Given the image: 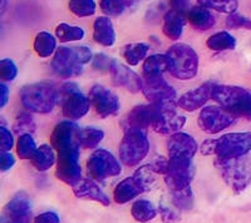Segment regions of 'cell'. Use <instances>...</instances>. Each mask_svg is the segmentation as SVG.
Here are the masks:
<instances>
[{"mask_svg":"<svg viewBox=\"0 0 251 223\" xmlns=\"http://www.w3.org/2000/svg\"><path fill=\"white\" fill-rule=\"evenodd\" d=\"M185 15L183 13L170 10L163 17V33L169 39L178 40L183 33Z\"/></svg>","mask_w":251,"mask_h":223,"instance_id":"d4e9b609","label":"cell"},{"mask_svg":"<svg viewBox=\"0 0 251 223\" xmlns=\"http://www.w3.org/2000/svg\"><path fill=\"white\" fill-rule=\"evenodd\" d=\"M143 78H160L169 72V60L166 54H154L147 57L142 67Z\"/></svg>","mask_w":251,"mask_h":223,"instance_id":"484cf974","label":"cell"},{"mask_svg":"<svg viewBox=\"0 0 251 223\" xmlns=\"http://www.w3.org/2000/svg\"><path fill=\"white\" fill-rule=\"evenodd\" d=\"M9 94H10V92H9L8 86H6L5 83L0 84V108L1 109H3L4 107L6 106V103H8Z\"/></svg>","mask_w":251,"mask_h":223,"instance_id":"816d5d0a","label":"cell"},{"mask_svg":"<svg viewBox=\"0 0 251 223\" xmlns=\"http://www.w3.org/2000/svg\"><path fill=\"white\" fill-rule=\"evenodd\" d=\"M215 84L216 83L214 82H206L197 88L188 90L177 100V106L186 112H195L197 109H201L212 98Z\"/></svg>","mask_w":251,"mask_h":223,"instance_id":"e0dca14e","label":"cell"},{"mask_svg":"<svg viewBox=\"0 0 251 223\" xmlns=\"http://www.w3.org/2000/svg\"><path fill=\"white\" fill-rule=\"evenodd\" d=\"M236 117L220 106H208L201 109L197 124L208 134H216L230 128L235 123Z\"/></svg>","mask_w":251,"mask_h":223,"instance_id":"8fae6325","label":"cell"},{"mask_svg":"<svg viewBox=\"0 0 251 223\" xmlns=\"http://www.w3.org/2000/svg\"><path fill=\"white\" fill-rule=\"evenodd\" d=\"M80 129L77 124L71 120L60 122L54 127L50 135V143L53 148L59 152L68 151V149L80 147L78 142V134Z\"/></svg>","mask_w":251,"mask_h":223,"instance_id":"2e32d148","label":"cell"},{"mask_svg":"<svg viewBox=\"0 0 251 223\" xmlns=\"http://www.w3.org/2000/svg\"><path fill=\"white\" fill-rule=\"evenodd\" d=\"M80 147L59 152L57 159L55 176L68 186H75L82 179V167L79 164Z\"/></svg>","mask_w":251,"mask_h":223,"instance_id":"4fadbf2b","label":"cell"},{"mask_svg":"<svg viewBox=\"0 0 251 223\" xmlns=\"http://www.w3.org/2000/svg\"><path fill=\"white\" fill-rule=\"evenodd\" d=\"M217 139H206L201 144V153L205 156L216 155Z\"/></svg>","mask_w":251,"mask_h":223,"instance_id":"681fc988","label":"cell"},{"mask_svg":"<svg viewBox=\"0 0 251 223\" xmlns=\"http://www.w3.org/2000/svg\"><path fill=\"white\" fill-rule=\"evenodd\" d=\"M0 223H34L33 202L25 192H18L4 206Z\"/></svg>","mask_w":251,"mask_h":223,"instance_id":"9c48e42d","label":"cell"},{"mask_svg":"<svg viewBox=\"0 0 251 223\" xmlns=\"http://www.w3.org/2000/svg\"><path fill=\"white\" fill-rule=\"evenodd\" d=\"M58 102L62 107L63 114L69 120H77L83 118L89 112L91 102L89 98L83 94L79 87L75 83H64L59 89Z\"/></svg>","mask_w":251,"mask_h":223,"instance_id":"52a82bcc","label":"cell"},{"mask_svg":"<svg viewBox=\"0 0 251 223\" xmlns=\"http://www.w3.org/2000/svg\"><path fill=\"white\" fill-rule=\"evenodd\" d=\"M143 192L146 191L142 184L138 182L137 178L132 176V177H127L121 180L120 183L116 186L113 191V200L116 203L126 204L138 197Z\"/></svg>","mask_w":251,"mask_h":223,"instance_id":"7402d4cb","label":"cell"},{"mask_svg":"<svg viewBox=\"0 0 251 223\" xmlns=\"http://www.w3.org/2000/svg\"><path fill=\"white\" fill-rule=\"evenodd\" d=\"M206 45L214 52H224V50H232L236 46V39L228 32H219L208 37Z\"/></svg>","mask_w":251,"mask_h":223,"instance_id":"f546056e","label":"cell"},{"mask_svg":"<svg viewBox=\"0 0 251 223\" xmlns=\"http://www.w3.org/2000/svg\"><path fill=\"white\" fill-rule=\"evenodd\" d=\"M170 195H171L174 206L180 211H190L194 206V193H192L191 187L186 189H178V191H171Z\"/></svg>","mask_w":251,"mask_h":223,"instance_id":"8d00e7d4","label":"cell"},{"mask_svg":"<svg viewBox=\"0 0 251 223\" xmlns=\"http://www.w3.org/2000/svg\"><path fill=\"white\" fill-rule=\"evenodd\" d=\"M186 117L175 111V107H165L154 120L151 128L158 134H175L182 131Z\"/></svg>","mask_w":251,"mask_h":223,"instance_id":"ac0fdd59","label":"cell"},{"mask_svg":"<svg viewBox=\"0 0 251 223\" xmlns=\"http://www.w3.org/2000/svg\"><path fill=\"white\" fill-rule=\"evenodd\" d=\"M6 4H8V0H1V12L3 13L6 8Z\"/></svg>","mask_w":251,"mask_h":223,"instance_id":"db71d44e","label":"cell"},{"mask_svg":"<svg viewBox=\"0 0 251 223\" xmlns=\"http://www.w3.org/2000/svg\"><path fill=\"white\" fill-rule=\"evenodd\" d=\"M13 131L18 135L34 134L35 131H37V124H35L33 115L29 112H20L17 118H15Z\"/></svg>","mask_w":251,"mask_h":223,"instance_id":"d6a6232c","label":"cell"},{"mask_svg":"<svg viewBox=\"0 0 251 223\" xmlns=\"http://www.w3.org/2000/svg\"><path fill=\"white\" fill-rule=\"evenodd\" d=\"M93 39L103 46H112L116 43V32L111 19L98 17L93 24Z\"/></svg>","mask_w":251,"mask_h":223,"instance_id":"603a6c76","label":"cell"},{"mask_svg":"<svg viewBox=\"0 0 251 223\" xmlns=\"http://www.w3.org/2000/svg\"><path fill=\"white\" fill-rule=\"evenodd\" d=\"M24 108L37 114H48L54 109L59 99V90L48 82L26 84L19 90Z\"/></svg>","mask_w":251,"mask_h":223,"instance_id":"7a4b0ae2","label":"cell"},{"mask_svg":"<svg viewBox=\"0 0 251 223\" xmlns=\"http://www.w3.org/2000/svg\"><path fill=\"white\" fill-rule=\"evenodd\" d=\"M104 138V132L98 128L80 129L78 134V142L82 148H96Z\"/></svg>","mask_w":251,"mask_h":223,"instance_id":"1f68e13d","label":"cell"},{"mask_svg":"<svg viewBox=\"0 0 251 223\" xmlns=\"http://www.w3.org/2000/svg\"><path fill=\"white\" fill-rule=\"evenodd\" d=\"M157 213H158V209L149 200H137L132 204L131 215L137 222H150L156 218Z\"/></svg>","mask_w":251,"mask_h":223,"instance_id":"f1b7e54d","label":"cell"},{"mask_svg":"<svg viewBox=\"0 0 251 223\" xmlns=\"http://www.w3.org/2000/svg\"><path fill=\"white\" fill-rule=\"evenodd\" d=\"M38 147L31 134L19 135L17 140V155L20 159H29L35 155Z\"/></svg>","mask_w":251,"mask_h":223,"instance_id":"e575fe53","label":"cell"},{"mask_svg":"<svg viewBox=\"0 0 251 223\" xmlns=\"http://www.w3.org/2000/svg\"><path fill=\"white\" fill-rule=\"evenodd\" d=\"M109 72H111V77L114 86L126 89V90H128L131 93L141 92L142 78L137 73L133 72L131 68L114 60L113 66H112Z\"/></svg>","mask_w":251,"mask_h":223,"instance_id":"d6986e66","label":"cell"},{"mask_svg":"<svg viewBox=\"0 0 251 223\" xmlns=\"http://www.w3.org/2000/svg\"><path fill=\"white\" fill-rule=\"evenodd\" d=\"M150 152V140L146 131L128 129L125 131V135L120 144V160L127 167L140 164Z\"/></svg>","mask_w":251,"mask_h":223,"instance_id":"8992f818","label":"cell"},{"mask_svg":"<svg viewBox=\"0 0 251 223\" xmlns=\"http://www.w3.org/2000/svg\"><path fill=\"white\" fill-rule=\"evenodd\" d=\"M165 106L160 104H141V106L134 107L129 112L127 117L123 119V129L128 131V129H141L146 131L149 127H152L154 120L160 115Z\"/></svg>","mask_w":251,"mask_h":223,"instance_id":"9a60e30c","label":"cell"},{"mask_svg":"<svg viewBox=\"0 0 251 223\" xmlns=\"http://www.w3.org/2000/svg\"><path fill=\"white\" fill-rule=\"evenodd\" d=\"M201 6H205L211 10H216L225 14H235L239 6L237 0H197Z\"/></svg>","mask_w":251,"mask_h":223,"instance_id":"d590c367","label":"cell"},{"mask_svg":"<svg viewBox=\"0 0 251 223\" xmlns=\"http://www.w3.org/2000/svg\"><path fill=\"white\" fill-rule=\"evenodd\" d=\"M151 167L156 172V175H162L165 177L169 171V159H166L165 157H157L152 160Z\"/></svg>","mask_w":251,"mask_h":223,"instance_id":"7dc6e473","label":"cell"},{"mask_svg":"<svg viewBox=\"0 0 251 223\" xmlns=\"http://www.w3.org/2000/svg\"><path fill=\"white\" fill-rule=\"evenodd\" d=\"M102 12L109 17H118L125 12V4L121 0H100Z\"/></svg>","mask_w":251,"mask_h":223,"instance_id":"60d3db41","label":"cell"},{"mask_svg":"<svg viewBox=\"0 0 251 223\" xmlns=\"http://www.w3.org/2000/svg\"><path fill=\"white\" fill-rule=\"evenodd\" d=\"M158 212H160L161 218L165 223H180L181 222V216L177 213L176 211L171 209V207L161 202L158 206Z\"/></svg>","mask_w":251,"mask_h":223,"instance_id":"7bdbcfd3","label":"cell"},{"mask_svg":"<svg viewBox=\"0 0 251 223\" xmlns=\"http://www.w3.org/2000/svg\"><path fill=\"white\" fill-rule=\"evenodd\" d=\"M18 68L12 59L0 60V79L3 82H12L17 78Z\"/></svg>","mask_w":251,"mask_h":223,"instance_id":"ab89813d","label":"cell"},{"mask_svg":"<svg viewBox=\"0 0 251 223\" xmlns=\"http://www.w3.org/2000/svg\"><path fill=\"white\" fill-rule=\"evenodd\" d=\"M197 149H199V146L195 138L183 132L170 135L167 140V151H169L170 157L194 158Z\"/></svg>","mask_w":251,"mask_h":223,"instance_id":"ffe728a7","label":"cell"},{"mask_svg":"<svg viewBox=\"0 0 251 223\" xmlns=\"http://www.w3.org/2000/svg\"><path fill=\"white\" fill-rule=\"evenodd\" d=\"M30 162L39 172H46L50 169L51 167L54 166L55 162H57L53 146L42 144L40 147H38L37 152H35V155L30 159Z\"/></svg>","mask_w":251,"mask_h":223,"instance_id":"4316f807","label":"cell"},{"mask_svg":"<svg viewBox=\"0 0 251 223\" xmlns=\"http://www.w3.org/2000/svg\"><path fill=\"white\" fill-rule=\"evenodd\" d=\"M187 19L197 30H208L216 23L214 14L210 12V9L205 6L197 5L187 10Z\"/></svg>","mask_w":251,"mask_h":223,"instance_id":"cb8c5ba5","label":"cell"},{"mask_svg":"<svg viewBox=\"0 0 251 223\" xmlns=\"http://www.w3.org/2000/svg\"><path fill=\"white\" fill-rule=\"evenodd\" d=\"M188 1H190V0H170V5H171L172 10L185 13L186 10H187Z\"/></svg>","mask_w":251,"mask_h":223,"instance_id":"f907efd6","label":"cell"},{"mask_svg":"<svg viewBox=\"0 0 251 223\" xmlns=\"http://www.w3.org/2000/svg\"><path fill=\"white\" fill-rule=\"evenodd\" d=\"M113 63L114 60L107 57L106 54H103V53H98L92 59V67L96 70H100V72H109Z\"/></svg>","mask_w":251,"mask_h":223,"instance_id":"b9f144b4","label":"cell"},{"mask_svg":"<svg viewBox=\"0 0 251 223\" xmlns=\"http://www.w3.org/2000/svg\"><path fill=\"white\" fill-rule=\"evenodd\" d=\"M87 169L94 180H104L121 173V162L107 149H97L88 158Z\"/></svg>","mask_w":251,"mask_h":223,"instance_id":"ba28073f","label":"cell"},{"mask_svg":"<svg viewBox=\"0 0 251 223\" xmlns=\"http://www.w3.org/2000/svg\"><path fill=\"white\" fill-rule=\"evenodd\" d=\"M149 53V45L145 43H132L126 45L123 49V57L129 66H138V64L146 60Z\"/></svg>","mask_w":251,"mask_h":223,"instance_id":"4dcf8cb0","label":"cell"},{"mask_svg":"<svg viewBox=\"0 0 251 223\" xmlns=\"http://www.w3.org/2000/svg\"><path fill=\"white\" fill-rule=\"evenodd\" d=\"M14 164L15 158L10 152H0V169H1V172H8L9 169L14 167Z\"/></svg>","mask_w":251,"mask_h":223,"instance_id":"bcb514c9","label":"cell"},{"mask_svg":"<svg viewBox=\"0 0 251 223\" xmlns=\"http://www.w3.org/2000/svg\"><path fill=\"white\" fill-rule=\"evenodd\" d=\"M121 1L125 4V6H128V8H131V6H133L137 4L138 0H121Z\"/></svg>","mask_w":251,"mask_h":223,"instance_id":"f5cc1de1","label":"cell"},{"mask_svg":"<svg viewBox=\"0 0 251 223\" xmlns=\"http://www.w3.org/2000/svg\"><path fill=\"white\" fill-rule=\"evenodd\" d=\"M89 102L96 113L102 118L113 117L121 109L120 98L106 87L96 84L89 90Z\"/></svg>","mask_w":251,"mask_h":223,"instance_id":"5bb4252c","label":"cell"},{"mask_svg":"<svg viewBox=\"0 0 251 223\" xmlns=\"http://www.w3.org/2000/svg\"><path fill=\"white\" fill-rule=\"evenodd\" d=\"M73 193L79 200L94 201L102 206H109L111 200L108 196L103 192V189L94 182L93 178H82L77 184L72 187Z\"/></svg>","mask_w":251,"mask_h":223,"instance_id":"44dd1931","label":"cell"},{"mask_svg":"<svg viewBox=\"0 0 251 223\" xmlns=\"http://www.w3.org/2000/svg\"><path fill=\"white\" fill-rule=\"evenodd\" d=\"M84 30L79 26L69 25V24L62 23L55 28V35L58 39L63 43H68V42H78L84 38Z\"/></svg>","mask_w":251,"mask_h":223,"instance_id":"836d02e7","label":"cell"},{"mask_svg":"<svg viewBox=\"0 0 251 223\" xmlns=\"http://www.w3.org/2000/svg\"><path fill=\"white\" fill-rule=\"evenodd\" d=\"M166 57L169 60V73L176 79L187 80L197 75L199 55L192 46L176 43L170 46Z\"/></svg>","mask_w":251,"mask_h":223,"instance_id":"5b68a950","label":"cell"},{"mask_svg":"<svg viewBox=\"0 0 251 223\" xmlns=\"http://www.w3.org/2000/svg\"><path fill=\"white\" fill-rule=\"evenodd\" d=\"M13 147H14V137H13V133L8 128L1 126L0 127V149L1 151L10 152Z\"/></svg>","mask_w":251,"mask_h":223,"instance_id":"f6af8a7d","label":"cell"},{"mask_svg":"<svg viewBox=\"0 0 251 223\" xmlns=\"http://www.w3.org/2000/svg\"><path fill=\"white\" fill-rule=\"evenodd\" d=\"M69 10L79 18L91 17L96 13L94 0H69Z\"/></svg>","mask_w":251,"mask_h":223,"instance_id":"74e56055","label":"cell"},{"mask_svg":"<svg viewBox=\"0 0 251 223\" xmlns=\"http://www.w3.org/2000/svg\"><path fill=\"white\" fill-rule=\"evenodd\" d=\"M226 24H227L228 28L236 29V28H245L251 30V20L248 18L243 17L240 14H231L228 15L227 19H226Z\"/></svg>","mask_w":251,"mask_h":223,"instance_id":"ee69618b","label":"cell"},{"mask_svg":"<svg viewBox=\"0 0 251 223\" xmlns=\"http://www.w3.org/2000/svg\"><path fill=\"white\" fill-rule=\"evenodd\" d=\"M141 92L150 100V103L160 104L165 107H175L176 90L163 77L142 78Z\"/></svg>","mask_w":251,"mask_h":223,"instance_id":"7c38bea8","label":"cell"},{"mask_svg":"<svg viewBox=\"0 0 251 223\" xmlns=\"http://www.w3.org/2000/svg\"><path fill=\"white\" fill-rule=\"evenodd\" d=\"M34 50L38 57L49 58L57 52V39L48 32H40L35 35Z\"/></svg>","mask_w":251,"mask_h":223,"instance_id":"83f0119b","label":"cell"},{"mask_svg":"<svg viewBox=\"0 0 251 223\" xmlns=\"http://www.w3.org/2000/svg\"><path fill=\"white\" fill-rule=\"evenodd\" d=\"M133 176L137 178V180L142 184L145 191H151L154 186H156V172L152 169L151 164L147 166H142L134 172Z\"/></svg>","mask_w":251,"mask_h":223,"instance_id":"f35d334b","label":"cell"},{"mask_svg":"<svg viewBox=\"0 0 251 223\" xmlns=\"http://www.w3.org/2000/svg\"><path fill=\"white\" fill-rule=\"evenodd\" d=\"M215 168L235 193H241L251 184V158L243 156L237 158L215 159Z\"/></svg>","mask_w":251,"mask_h":223,"instance_id":"3957f363","label":"cell"},{"mask_svg":"<svg viewBox=\"0 0 251 223\" xmlns=\"http://www.w3.org/2000/svg\"><path fill=\"white\" fill-rule=\"evenodd\" d=\"M212 99L235 117L251 119V92L249 89L215 84Z\"/></svg>","mask_w":251,"mask_h":223,"instance_id":"277c9868","label":"cell"},{"mask_svg":"<svg viewBox=\"0 0 251 223\" xmlns=\"http://www.w3.org/2000/svg\"><path fill=\"white\" fill-rule=\"evenodd\" d=\"M34 223H60L59 216L55 212L47 211L34 218Z\"/></svg>","mask_w":251,"mask_h":223,"instance_id":"c3c4849f","label":"cell"},{"mask_svg":"<svg viewBox=\"0 0 251 223\" xmlns=\"http://www.w3.org/2000/svg\"><path fill=\"white\" fill-rule=\"evenodd\" d=\"M251 151V132L227 133L217 139L216 156L219 158H237L248 156Z\"/></svg>","mask_w":251,"mask_h":223,"instance_id":"30bf717a","label":"cell"},{"mask_svg":"<svg viewBox=\"0 0 251 223\" xmlns=\"http://www.w3.org/2000/svg\"><path fill=\"white\" fill-rule=\"evenodd\" d=\"M93 54L88 46H60L54 53L50 68L57 77L69 79L79 77L83 66L92 62Z\"/></svg>","mask_w":251,"mask_h":223,"instance_id":"6da1fadb","label":"cell"}]
</instances>
